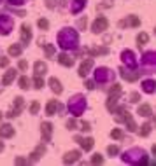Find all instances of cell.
<instances>
[{"label":"cell","instance_id":"cell-34","mask_svg":"<svg viewBox=\"0 0 156 166\" xmlns=\"http://www.w3.org/2000/svg\"><path fill=\"white\" fill-rule=\"evenodd\" d=\"M67 128H69V129H76V121H69Z\"/></svg>","mask_w":156,"mask_h":166},{"label":"cell","instance_id":"cell-36","mask_svg":"<svg viewBox=\"0 0 156 166\" xmlns=\"http://www.w3.org/2000/svg\"><path fill=\"white\" fill-rule=\"evenodd\" d=\"M81 128L84 129V131H90V129H91V126H90V123H82V126H81Z\"/></svg>","mask_w":156,"mask_h":166},{"label":"cell","instance_id":"cell-18","mask_svg":"<svg viewBox=\"0 0 156 166\" xmlns=\"http://www.w3.org/2000/svg\"><path fill=\"white\" fill-rule=\"evenodd\" d=\"M9 54L20 56L21 54V47H20V46H11V47H9Z\"/></svg>","mask_w":156,"mask_h":166},{"label":"cell","instance_id":"cell-25","mask_svg":"<svg viewBox=\"0 0 156 166\" xmlns=\"http://www.w3.org/2000/svg\"><path fill=\"white\" fill-rule=\"evenodd\" d=\"M91 163H93V165H102V163H104V157H102L100 154H97V156H93Z\"/></svg>","mask_w":156,"mask_h":166},{"label":"cell","instance_id":"cell-19","mask_svg":"<svg viewBox=\"0 0 156 166\" xmlns=\"http://www.w3.org/2000/svg\"><path fill=\"white\" fill-rule=\"evenodd\" d=\"M28 86H30L28 77H21V79H20V88H21V89H28Z\"/></svg>","mask_w":156,"mask_h":166},{"label":"cell","instance_id":"cell-29","mask_svg":"<svg viewBox=\"0 0 156 166\" xmlns=\"http://www.w3.org/2000/svg\"><path fill=\"white\" fill-rule=\"evenodd\" d=\"M130 23H132L133 26H139V25H140V21H139L137 16H130Z\"/></svg>","mask_w":156,"mask_h":166},{"label":"cell","instance_id":"cell-21","mask_svg":"<svg viewBox=\"0 0 156 166\" xmlns=\"http://www.w3.org/2000/svg\"><path fill=\"white\" fill-rule=\"evenodd\" d=\"M114 107H116V98H114V96L111 94V98L107 100V109H109V110H112Z\"/></svg>","mask_w":156,"mask_h":166},{"label":"cell","instance_id":"cell-17","mask_svg":"<svg viewBox=\"0 0 156 166\" xmlns=\"http://www.w3.org/2000/svg\"><path fill=\"white\" fill-rule=\"evenodd\" d=\"M149 133H151V124H149V123L142 124V129H140V135H142V136H147Z\"/></svg>","mask_w":156,"mask_h":166},{"label":"cell","instance_id":"cell-28","mask_svg":"<svg viewBox=\"0 0 156 166\" xmlns=\"http://www.w3.org/2000/svg\"><path fill=\"white\" fill-rule=\"evenodd\" d=\"M107 152H109L111 156H114V154H117V152H119V149H117L116 145H111V147L107 149Z\"/></svg>","mask_w":156,"mask_h":166},{"label":"cell","instance_id":"cell-11","mask_svg":"<svg viewBox=\"0 0 156 166\" xmlns=\"http://www.w3.org/2000/svg\"><path fill=\"white\" fill-rule=\"evenodd\" d=\"M47 72V67H46V63H42V61H37L35 63V75H44Z\"/></svg>","mask_w":156,"mask_h":166},{"label":"cell","instance_id":"cell-8","mask_svg":"<svg viewBox=\"0 0 156 166\" xmlns=\"http://www.w3.org/2000/svg\"><path fill=\"white\" fill-rule=\"evenodd\" d=\"M60 109L58 101L56 100H49V103H47V107H46V114L47 115H55V112Z\"/></svg>","mask_w":156,"mask_h":166},{"label":"cell","instance_id":"cell-31","mask_svg":"<svg viewBox=\"0 0 156 166\" xmlns=\"http://www.w3.org/2000/svg\"><path fill=\"white\" fill-rule=\"evenodd\" d=\"M111 93H114V94H119V93H121V86H119V84H114V88L111 89Z\"/></svg>","mask_w":156,"mask_h":166},{"label":"cell","instance_id":"cell-39","mask_svg":"<svg viewBox=\"0 0 156 166\" xmlns=\"http://www.w3.org/2000/svg\"><path fill=\"white\" fill-rule=\"evenodd\" d=\"M2 150H4V144H2V142H0V152H2Z\"/></svg>","mask_w":156,"mask_h":166},{"label":"cell","instance_id":"cell-26","mask_svg":"<svg viewBox=\"0 0 156 166\" xmlns=\"http://www.w3.org/2000/svg\"><path fill=\"white\" fill-rule=\"evenodd\" d=\"M91 54H107V49L105 47H100V49H93Z\"/></svg>","mask_w":156,"mask_h":166},{"label":"cell","instance_id":"cell-30","mask_svg":"<svg viewBox=\"0 0 156 166\" xmlns=\"http://www.w3.org/2000/svg\"><path fill=\"white\" fill-rule=\"evenodd\" d=\"M18 67H20V70H26V68H28V63H26L25 59H21L20 63H18Z\"/></svg>","mask_w":156,"mask_h":166},{"label":"cell","instance_id":"cell-33","mask_svg":"<svg viewBox=\"0 0 156 166\" xmlns=\"http://www.w3.org/2000/svg\"><path fill=\"white\" fill-rule=\"evenodd\" d=\"M7 65H9V59L7 58H2L0 59V67H7Z\"/></svg>","mask_w":156,"mask_h":166},{"label":"cell","instance_id":"cell-16","mask_svg":"<svg viewBox=\"0 0 156 166\" xmlns=\"http://www.w3.org/2000/svg\"><path fill=\"white\" fill-rule=\"evenodd\" d=\"M121 75H123L126 80H137V79H139V74H128V72H125V70H121Z\"/></svg>","mask_w":156,"mask_h":166},{"label":"cell","instance_id":"cell-3","mask_svg":"<svg viewBox=\"0 0 156 166\" xmlns=\"http://www.w3.org/2000/svg\"><path fill=\"white\" fill-rule=\"evenodd\" d=\"M81 159V152L79 150H72V152H67L65 154V157H63V163H76V161H79Z\"/></svg>","mask_w":156,"mask_h":166},{"label":"cell","instance_id":"cell-37","mask_svg":"<svg viewBox=\"0 0 156 166\" xmlns=\"http://www.w3.org/2000/svg\"><path fill=\"white\" fill-rule=\"evenodd\" d=\"M86 88H88V89H93V88H95V82H93V80H88V82H86Z\"/></svg>","mask_w":156,"mask_h":166},{"label":"cell","instance_id":"cell-6","mask_svg":"<svg viewBox=\"0 0 156 166\" xmlns=\"http://www.w3.org/2000/svg\"><path fill=\"white\" fill-rule=\"evenodd\" d=\"M30 38H32L30 26H28V25H23V26H21V42H23V44H28Z\"/></svg>","mask_w":156,"mask_h":166},{"label":"cell","instance_id":"cell-5","mask_svg":"<svg viewBox=\"0 0 156 166\" xmlns=\"http://www.w3.org/2000/svg\"><path fill=\"white\" fill-rule=\"evenodd\" d=\"M74 140H76V142H79V144H81V147L84 149V150H91V149H93V145H95L93 138H86V140H84V138H81V136H76Z\"/></svg>","mask_w":156,"mask_h":166},{"label":"cell","instance_id":"cell-2","mask_svg":"<svg viewBox=\"0 0 156 166\" xmlns=\"http://www.w3.org/2000/svg\"><path fill=\"white\" fill-rule=\"evenodd\" d=\"M40 128H42V138H44V142H49L51 135H53V124L51 123H44Z\"/></svg>","mask_w":156,"mask_h":166},{"label":"cell","instance_id":"cell-14","mask_svg":"<svg viewBox=\"0 0 156 166\" xmlns=\"http://www.w3.org/2000/svg\"><path fill=\"white\" fill-rule=\"evenodd\" d=\"M12 133H14V129L11 128L9 124H5V126L0 128V136H12Z\"/></svg>","mask_w":156,"mask_h":166},{"label":"cell","instance_id":"cell-9","mask_svg":"<svg viewBox=\"0 0 156 166\" xmlns=\"http://www.w3.org/2000/svg\"><path fill=\"white\" fill-rule=\"evenodd\" d=\"M49 86H51V89L56 93V94H60V93L63 91V89H61V84H60V80H58V79H55V77L49 80Z\"/></svg>","mask_w":156,"mask_h":166},{"label":"cell","instance_id":"cell-22","mask_svg":"<svg viewBox=\"0 0 156 166\" xmlns=\"http://www.w3.org/2000/svg\"><path fill=\"white\" fill-rule=\"evenodd\" d=\"M147 40H149L147 33H139V37H137V42H139V44H146Z\"/></svg>","mask_w":156,"mask_h":166},{"label":"cell","instance_id":"cell-1","mask_svg":"<svg viewBox=\"0 0 156 166\" xmlns=\"http://www.w3.org/2000/svg\"><path fill=\"white\" fill-rule=\"evenodd\" d=\"M107 26H109V21H107V18H104V16H98L97 19H95V23H93V32L95 33H102L104 30H107Z\"/></svg>","mask_w":156,"mask_h":166},{"label":"cell","instance_id":"cell-24","mask_svg":"<svg viewBox=\"0 0 156 166\" xmlns=\"http://www.w3.org/2000/svg\"><path fill=\"white\" fill-rule=\"evenodd\" d=\"M37 25H39L42 30H47V28H49V23H47V19H39V21H37Z\"/></svg>","mask_w":156,"mask_h":166},{"label":"cell","instance_id":"cell-23","mask_svg":"<svg viewBox=\"0 0 156 166\" xmlns=\"http://www.w3.org/2000/svg\"><path fill=\"white\" fill-rule=\"evenodd\" d=\"M44 47H46V54H47V58H51V56H53V53H55V47H53L51 44H46Z\"/></svg>","mask_w":156,"mask_h":166},{"label":"cell","instance_id":"cell-38","mask_svg":"<svg viewBox=\"0 0 156 166\" xmlns=\"http://www.w3.org/2000/svg\"><path fill=\"white\" fill-rule=\"evenodd\" d=\"M132 101H139V93H133L132 94Z\"/></svg>","mask_w":156,"mask_h":166},{"label":"cell","instance_id":"cell-10","mask_svg":"<svg viewBox=\"0 0 156 166\" xmlns=\"http://www.w3.org/2000/svg\"><path fill=\"white\" fill-rule=\"evenodd\" d=\"M58 61L61 63V65H65V67H72V65H74V59H72L70 56H67V54H60Z\"/></svg>","mask_w":156,"mask_h":166},{"label":"cell","instance_id":"cell-32","mask_svg":"<svg viewBox=\"0 0 156 166\" xmlns=\"http://www.w3.org/2000/svg\"><path fill=\"white\" fill-rule=\"evenodd\" d=\"M144 86H146V91H153V82H151V80L144 82Z\"/></svg>","mask_w":156,"mask_h":166},{"label":"cell","instance_id":"cell-4","mask_svg":"<svg viewBox=\"0 0 156 166\" xmlns=\"http://www.w3.org/2000/svg\"><path fill=\"white\" fill-rule=\"evenodd\" d=\"M44 152H46V145H42V144H40L39 147H37L35 150H34V152H32V154H30V161H32V163L39 161L40 157L44 156Z\"/></svg>","mask_w":156,"mask_h":166},{"label":"cell","instance_id":"cell-12","mask_svg":"<svg viewBox=\"0 0 156 166\" xmlns=\"http://www.w3.org/2000/svg\"><path fill=\"white\" fill-rule=\"evenodd\" d=\"M139 114H140V115H144V117H149V115H151V114H153V109H151V107H149V105H140V107H139Z\"/></svg>","mask_w":156,"mask_h":166},{"label":"cell","instance_id":"cell-15","mask_svg":"<svg viewBox=\"0 0 156 166\" xmlns=\"http://www.w3.org/2000/svg\"><path fill=\"white\" fill-rule=\"evenodd\" d=\"M34 86H35V89H42V88H44V79H42V75H35V77H34Z\"/></svg>","mask_w":156,"mask_h":166},{"label":"cell","instance_id":"cell-7","mask_svg":"<svg viewBox=\"0 0 156 166\" xmlns=\"http://www.w3.org/2000/svg\"><path fill=\"white\" fill-rule=\"evenodd\" d=\"M91 67H93V59H86V61L81 65V68H79V75H81V77H86V75H88V70H90Z\"/></svg>","mask_w":156,"mask_h":166},{"label":"cell","instance_id":"cell-40","mask_svg":"<svg viewBox=\"0 0 156 166\" xmlns=\"http://www.w3.org/2000/svg\"><path fill=\"white\" fill-rule=\"evenodd\" d=\"M0 117H2V114H0Z\"/></svg>","mask_w":156,"mask_h":166},{"label":"cell","instance_id":"cell-20","mask_svg":"<svg viewBox=\"0 0 156 166\" xmlns=\"http://www.w3.org/2000/svg\"><path fill=\"white\" fill-rule=\"evenodd\" d=\"M111 136H112V138H114V140H119V138H121V136H123V131H121V129H119V128L112 129V131H111Z\"/></svg>","mask_w":156,"mask_h":166},{"label":"cell","instance_id":"cell-27","mask_svg":"<svg viewBox=\"0 0 156 166\" xmlns=\"http://www.w3.org/2000/svg\"><path fill=\"white\" fill-rule=\"evenodd\" d=\"M30 112H32V114H37V112H39V101H34V103H32Z\"/></svg>","mask_w":156,"mask_h":166},{"label":"cell","instance_id":"cell-13","mask_svg":"<svg viewBox=\"0 0 156 166\" xmlns=\"http://www.w3.org/2000/svg\"><path fill=\"white\" fill-rule=\"evenodd\" d=\"M14 77H16V72H14V70H9V72L5 74V77H4L2 84H4V86H9V84H11V80H12Z\"/></svg>","mask_w":156,"mask_h":166},{"label":"cell","instance_id":"cell-35","mask_svg":"<svg viewBox=\"0 0 156 166\" xmlns=\"http://www.w3.org/2000/svg\"><path fill=\"white\" fill-rule=\"evenodd\" d=\"M26 163H28V161L23 159V157H18V159H16V165H26Z\"/></svg>","mask_w":156,"mask_h":166}]
</instances>
